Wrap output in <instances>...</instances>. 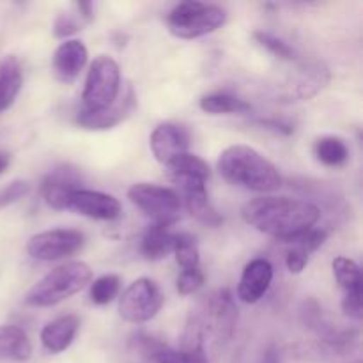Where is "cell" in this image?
Returning <instances> with one entry per match:
<instances>
[{
  "label": "cell",
  "instance_id": "cell-30",
  "mask_svg": "<svg viewBox=\"0 0 363 363\" xmlns=\"http://www.w3.org/2000/svg\"><path fill=\"white\" fill-rule=\"evenodd\" d=\"M202 286H204V273L201 272V268L183 269L181 275L177 277L176 287L181 296H190V294L197 293Z\"/></svg>",
  "mask_w": 363,
  "mask_h": 363
},
{
  "label": "cell",
  "instance_id": "cell-17",
  "mask_svg": "<svg viewBox=\"0 0 363 363\" xmlns=\"http://www.w3.org/2000/svg\"><path fill=\"white\" fill-rule=\"evenodd\" d=\"M87 48L78 39H67V41L60 43L59 48L55 50L52 57L53 73L64 84H71L77 80L80 71L87 64Z\"/></svg>",
  "mask_w": 363,
  "mask_h": 363
},
{
  "label": "cell",
  "instance_id": "cell-11",
  "mask_svg": "<svg viewBox=\"0 0 363 363\" xmlns=\"http://www.w3.org/2000/svg\"><path fill=\"white\" fill-rule=\"evenodd\" d=\"M149 145L155 158L167 167L177 156L186 155L190 147V135L179 124L163 123L155 128L149 138Z\"/></svg>",
  "mask_w": 363,
  "mask_h": 363
},
{
  "label": "cell",
  "instance_id": "cell-18",
  "mask_svg": "<svg viewBox=\"0 0 363 363\" xmlns=\"http://www.w3.org/2000/svg\"><path fill=\"white\" fill-rule=\"evenodd\" d=\"M80 328V319L73 314L60 315L41 330V344L48 353L59 354L73 344Z\"/></svg>",
  "mask_w": 363,
  "mask_h": 363
},
{
  "label": "cell",
  "instance_id": "cell-1",
  "mask_svg": "<svg viewBox=\"0 0 363 363\" xmlns=\"http://www.w3.org/2000/svg\"><path fill=\"white\" fill-rule=\"evenodd\" d=\"M241 216L247 225L259 233L291 245L301 234L314 229L321 211L315 204L301 199L262 195L248 201L241 209Z\"/></svg>",
  "mask_w": 363,
  "mask_h": 363
},
{
  "label": "cell",
  "instance_id": "cell-33",
  "mask_svg": "<svg viewBox=\"0 0 363 363\" xmlns=\"http://www.w3.org/2000/svg\"><path fill=\"white\" fill-rule=\"evenodd\" d=\"M78 28H80V25L73 14H59L55 18V23H53V34H55V38H67V35L74 34Z\"/></svg>",
  "mask_w": 363,
  "mask_h": 363
},
{
  "label": "cell",
  "instance_id": "cell-25",
  "mask_svg": "<svg viewBox=\"0 0 363 363\" xmlns=\"http://www.w3.org/2000/svg\"><path fill=\"white\" fill-rule=\"evenodd\" d=\"M315 158L326 167H342L350 160V147L339 137H323L314 145Z\"/></svg>",
  "mask_w": 363,
  "mask_h": 363
},
{
  "label": "cell",
  "instance_id": "cell-12",
  "mask_svg": "<svg viewBox=\"0 0 363 363\" xmlns=\"http://www.w3.org/2000/svg\"><path fill=\"white\" fill-rule=\"evenodd\" d=\"M135 101H137V96H135L133 89L128 87L126 94L123 98L119 96V99L113 105H110L108 108L80 110L77 116L78 126L85 128V130H110V128L123 123L128 116H131L135 108Z\"/></svg>",
  "mask_w": 363,
  "mask_h": 363
},
{
  "label": "cell",
  "instance_id": "cell-7",
  "mask_svg": "<svg viewBox=\"0 0 363 363\" xmlns=\"http://www.w3.org/2000/svg\"><path fill=\"white\" fill-rule=\"evenodd\" d=\"M165 303L162 289L151 279H138L128 287L119 300L121 318L131 325L151 321Z\"/></svg>",
  "mask_w": 363,
  "mask_h": 363
},
{
  "label": "cell",
  "instance_id": "cell-4",
  "mask_svg": "<svg viewBox=\"0 0 363 363\" xmlns=\"http://www.w3.org/2000/svg\"><path fill=\"white\" fill-rule=\"evenodd\" d=\"M227 13L220 6L206 2H179L165 18L167 28L179 39H197L225 25Z\"/></svg>",
  "mask_w": 363,
  "mask_h": 363
},
{
  "label": "cell",
  "instance_id": "cell-34",
  "mask_svg": "<svg viewBox=\"0 0 363 363\" xmlns=\"http://www.w3.org/2000/svg\"><path fill=\"white\" fill-rule=\"evenodd\" d=\"M308 257H311V255H308L307 252H303L298 247H293L286 255L287 269H289L291 273H294V275H298V273H301L305 268H307Z\"/></svg>",
  "mask_w": 363,
  "mask_h": 363
},
{
  "label": "cell",
  "instance_id": "cell-26",
  "mask_svg": "<svg viewBox=\"0 0 363 363\" xmlns=\"http://www.w3.org/2000/svg\"><path fill=\"white\" fill-rule=\"evenodd\" d=\"M333 275H335L337 284L344 289V293L362 289V272L360 266L350 257H335L332 262Z\"/></svg>",
  "mask_w": 363,
  "mask_h": 363
},
{
  "label": "cell",
  "instance_id": "cell-27",
  "mask_svg": "<svg viewBox=\"0 0 363 363\" xmlns=\"http://www.w3.org/2000/svg\"><path fill=\"white\" fill-rule=\"evenodd\" d=\"M174 255H176L177 264L183 269L199 268L201 255H199V245L195 236L186 233L176 234V247H174Z\"/></svg>",
  "mask_w": 363,
  "mask_h": 363
},
{
  "label": "cell",
  "instance_id": "cell-22",
  "mask_svg": "<svg viewBox=\"0 0 363 363\" xmlns=\"http://www.w3.org/2000/svg\"><path fill=\"white\" fill-rule=\"evenodd\" d=\"M145 344H147L149 353L155 363H209L202 342L190 344L179 351L163 346V344L151 342V339L145 340Z\"/></svg>",
  "mask_w": 363,
  "mask_h": 363
},
{
  "label": "cell",
  "instance_id": "cell-24",
  "mask_svg": "<svg viewBox=\"0 0 363 363\" xmlns=\"http://www.w3.org/2000/svg\"><path fill=\"white\" fill-rule=\"evenodd\" d=\"M201 108L206 113L220 116V113H247L252 110V105L238 96L229 92H213V94L202 96L199 101Z\"/></svg>",
  "mask_w": 363,
  "mask_h": 363
},
{
  "label": "cell",
  "instance_id": "cell-31",
  "mask_svg": "<svg viewBox=\"0 0 363 363\" xmlns=\"http://www.w3.org/2000/svg\"><path fill=\"white\" fill-rule=\"evenodd\" d=\"M28 191H30V184L27 181H14V183L7 184L6 188L0 190V209L13 204V202H18L25 195H28Z\"/></svg>",
  "mask_w": 363,
  "mask_h": 363
},
{
  "label": "cell",
  "instance_id": "cell-32",
  "mask_svg": "<svg viewBox=\"0 0 363 363\" xmlns=\"http://www.w3.org/2000/svg\"><path fill=\"white\" fill-rule=\"evenodd\" d=\"M362 296H363L362 289L344 293V300H342L344 314L350 315V318H353V319H357V321H360L362 315H363V298Z\"/></svg>",
  "mask_w": 363,
  "mask_h": 363
},
{
  "label": "cell",
  "instance_id": "cell-21",
  "mask_svg": "<svg viewBox=\"0 0 363 363\" xmlns=\"http://www.w3.org/2000/svg\"><path fill=\"white\" fill-rule=\"evenodd\" d=\"M176 234L170 233L169 227L152 225L145 230L140 241V254L147 261H160L169 254H174Z\"/></svg>",
  "mask_w": 363,
  "mask_h": 363
},
{
  "label": "cell",
  "instance_id": "cell-23",
  "mask_svg": "<svg viewBox=\"0 0 363 363\" xmlns=\"http://www.w3.org/2000/svg\"><path fill=\"white\" fill-rule=\"evenodd\" d=\"M167 169H169L170 176H172V179L176 181V183L184 179L208 181L209 174H211L209 172L208 163L202 158H199V156L190 155V152L177 156L176 160H172V162L167 165Z\"/></svg>",
  "mask_w": 363,
  "mask_h": 363
},
{
  "label": "cell",
  "instance_id": "cell-13",
  "mask_svg": "<svg viewBox=\"0 0 363 363\" xmlns=\"http://www.w3.org/2000/svg\"><path fill=\"white\" fill-rule=\"evenodd\" d=\"M80 184V176L71 167H57L41 183V195L50 208L62 211L67 209V201L71 194L78 190Z\"/></svg>",
  "mask_w": 363,
  "mask_h": 363
},
{
  "label": "cell",
  "instance_id": "cell-9",
  "mask_svg": "<svg viewBox=\"0 0 363 363\" xmlns=\"http://www.w3.org/2000/svg\"><path fill=\"white\" fill-rule=\"evenodd\" d=\"M202 330L215 333L218 340H229L236 330L238 307L229 289H220L209 298L202 315L199 318Z\"/></svg>",
  "mask_w": 363,
  "mask_h": 363
},
{
  "label": "cell",
  "instance_id": "cell-29",
  "mask_svg": "<svg viewBox=\"0 0 363 363\" xmlns=\"http://www.w3.org/2000/svg\"><path fill=\"white\" fill-rule=\"evenodd\" d=\"M252 38H254V41L257 43L261 48H264L266 52L272 53V55L277 57L279 60H294V57H296V52H294L293 46H289L284 39L277 38V35L269 34V32L255 30L254 34H252Z\"/></svg>",
  "mask_w": 363,
  "mask_h": 363
},
{
  "label": "cell",
  "instance_id": "cell-5",
  "mask_svg": "<svg viewBox=\"0 0 363 363\" xmlns=\"http://www.w3.org/2000/svg\"><path fill=\"white\" fill-rule=\"evenodd\" d=\"M121 69L119 64L108 55H98L89 67L80 110H103L119 99Z\"/></svg>",
  "mask_w": 363,
  "mask_h": 363
},
{
  "label": "cell",
  "instance_id": "cell-8",
  "mask_svg": "<svg viewBox=\"0 0 363 363\" xmlns=\"http://www.w3.org/2000/svg\"><path fill=\"white\" fill-rule=\"evenodd\" d=\"M85 236L74 229H53L32 236L27 243V252L32 259L52 262L66 259L82 250Z\"/></svg>",
  "mask_w": 363,
  "mask_h": 363
},
{
  "label": "cell",
  "instance_id": "cell-35",
  "mask_svg": "<svg viewBox=\"0 0 363 363\" xmlns=\"http://www.w3.org/2000/svg\"><path fill=\"white\" fill-rule=\"evenodd\" d=\"M261 363H280V357H279V351L275 347H269V350L264 351L262 354Z\"/></svg>",
  "mask_w": 363,
  "mask_h": 363
},
{
  "label": "cell",
  "instance_id": "cell-2",
  "mask_svg": "<svg viewBox=\"0 0 363 363\" xmlns=\"http://www.w3.org/2000/svg\"><path fill=\"white\" fill-rule=\"evenodd\" d=\"M218 172L227 183L269 194L282 186L279 169L250 145H230L220 155Z\"/></svg>",
  "mask_w": 363,
  "mask_h": 363
},
{
  "label": "cell",
  "instance_id": "cell-3",
  "mask_svg": "<svg viewBox=\"0 0 363 363\" xmlns=\"http://www.w3.org/2000/svg\"><path fill=\"white\" fill-rule=\"evenodd\" d=\"M92 279V269L82 261H71L60 264L46 273L27 294L25 305L46 308L62 303L73 294L80 293Z\"/></svg>",
  "mask_w": 363,
  "mask_h": 363
},
{
  "label": "cell",
  "instance_id": "cell-10",
  "mask_svg": "<svg viewBox=\"0 0 363 363\" xmlns=\"http://www.w3.org/2000/svg\"><path fill=\"white\" fill-rule=\"evenodd\" d=\"M67 209H73L78 215L92 220H116L121 216V202L116 197L101 191H92L78 188L67 201Z\"/></svg>",
  "mask_w": 363,
  "mask_h": 363
},
{
  "label": "cell",
  "instance_id": "cell-28",
  "mask_svg": "<svg viewBox=\"0 0 363 363\" xmlns=\"http://www.w3.org/2000/svg\"><path fill=\"white\" fill-rule=\"evenodd\" d=\"M121 291V279L117 275H103L91 284V300L94 305H108Z\"/></svg>",
  "mask_w": 363,
  "mask_h": 363
},
{
  "label": "cell",
  "instance_id": "cell-6",
  "mask_svg": "<svg viewBox=\"0 0 363 363\" xmlns=\"http://www.w3.org/2000/svg\"><path fill=\"white\" fill-rule=\"evenodd\" d=\"M128 199L152 220V225L170 227L181 218V197L170 188L137 183L128 190Z\"/></svg>",
  "mask_w": 363,
  "mask_h": 363
},
{
  "label": "cell",
  "instance_id": "cell-20",
  "mask_svg": "<svg viewBox=\"0 0 363 363\" xmlns=\"http://www.w3.org/2000/svg\"><path fill=\"white\" fill-rule=\"evenodd\" d=\"M0 357L13 362H28L32 344L27 333L13 325L0 326Z\"/></svg>",
  "mask_w": 363,
  "mask_h": 363
},
{
  "label": "cell",
  "instance_id": "cell-15",
  "mask_svg": "<svg viewBox=\"0 0 363 363\" xmlns=\"http://www.w3.org/2000/svg\"><path fill=\"white\" fill-rule=\"evenodd\" d=\"M273 280V266L268 259H254L243 269L240 284H238V296L243 303H257L266 293Z\"/></svg>",
  "mask_w": 363,
  "mask_h": 363
},
{
  "label": "cell",
  "instance_id": "cell-14",
  "mask_svg": "<svg viewBox=\"0 0 363 363\" xmlns=\"http://www.w3.org/2000/svg\"><path fill=\"white\" fill-rule=\"evenodd\" d=\"M330 82V71L323 62L305 64L286 85V101H301L318 94Z\"/></svg>",
  "mask_w": 363,
  "mask_h": 363
},
{
  "label": "cell",
  "instance_id": "cell-19",
  "mask_svg": "<svg viewBox=\"0 0 363 363\" xmlns=\"http://www.w3.org/2000/svg\"><path fill=\"white\" fill-rule=\"evenodd\" d=\"M23 85V71L14 55L0 59V113L6 112L18 98Z\"/></svg>",
  "mask_w": 363,
  "mask_h": 363
},
{
  "label": "cell",
  "instance_id": "cell-36",
  "mask_svg": "<svg viewBox=\"0 0 363 363\" xmlns=\"http://www.w3.org/2000/svg\"><path fill=\"white\" fill-rule=\"evenodd\" d=\"M7 165H9V156L6 152H0V174L7 169Z\"/></svg>",
  "mask_w": 363,
  "mask_h": 363
},
{
  "label": "cell",
  "instance_id": "cell-16",
  "mask_svg": "<svg viewBox=\"0 0 363 363\" xmlns=\"http://www.w3.org/2000/svg\"><path fill=\"white\" fill-rule=\"evenodd\" d=\"M179 186L183 190L184 206L188 213L194 216L197 222L204 223L208 227H220L223 218L215 206L209 201L208 190H206V181L199 179H184L179 181Z\"/></svg>",
  "mask_w": 363,
  "mask_h": 363
}]
</instances>
